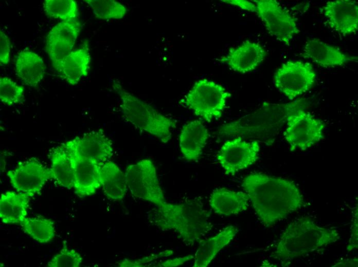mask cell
Segmentation results:
<instances>
[{"label":"cell","mask_w":358,"mask_h":267,"mask_svg":"<svg viewBox=\"0 0 358 267\" xmlns=\"http://www.w3.org/2000/svg\"><path fill=\"white\" fill-rule=\"evenodd\" d=\"M209 137L208 130L198 120L185 124L180 135V147L184 157L189 161L198 160L202 154Z\"/></svg>","instance_id":"obj_20"},{"label":"cell","mask_w":358,"mask_h":267,"mask_svg":"<svg viewBox=\"0 0 358 267\" xmlns=\"http://www.w3.org/2000/svg\"><path fill=\"white\" fill-rule=\"evenodd\" d=\"M63 145L73 170L75 193L81 198L94 195L101 186L100 170L102 164L81 155L69 141Z\"/></svg>","instance_id":"obj_12"},{"label":"cell","mask_w":358,"mask_h":267,"mask_svg":"<svg viewBox=\"0 0 358 267\" xmlns=\"http://www.w3.org/2000/svg\"><path fill=\"white\" fill-rule=\"evenodd\" d=\"M242 186L259 220L271 227L305 204L303 194L292 181L262 173L245 177Z\"/></svg>","instance_id":"obj_1"},{"label":"cell","mask_w":358,"mask_h":267,"mask_svg":"<svg viewBox=\"0 0 358 267\" xmlns=\"http://www.w3.org/2000/svg\"><path fill=\"white\" fill-rule=\"evenodd\" d=\"M68 141L81 155L101 164L113 154L112 142L101 130L86 133Z\"/></svg>","instance_id":"obj_18"},{"label":"cell","mask_w":358,"mask_h":267,"mask_svg":"<svg viewBox=\"0 0 358 267\" xmlns=\"http://www.w3.org/2000/svg\"><path fill=\"white\" fill-rule=\"evenodd\" d=\"M24 96L22 86L7 77L0 78V99L2 102L12 106L20 102Z\"/></svg>","instance_id":"obj_30"},{"label":"cell","mask_w":358,"mask_h":267,"mask_svg":"<svg viewBox=\"0 0 358 267\" xmlns=\"http://www.w3.org/2000/svg\"><path fill=\"white\" fill-rule=\"evenodd\" d=\"M339 238V231L335 227L320 226L311 217H302L285 228L272 257L285 266L293 260L334 243Z\"/></svg>","instance_id":"obj_4"},{"label":"cell","mask_w":358,"mask_h":267,"mask_svg":"<svg viewBox=\"0 0 358 267\" xmlns=\"http://www.w3.org/2000/svg\"><path fill=\"white\" fill-rule=\"evenodd\" d=\"M249 201L246 192L220 187L212 191L209 203L216 214L228 216L245 211L248 208Z\"/></svg>","instance_id":"obj_21"},{"label":"cell","mask_w":358,"mask_h":267,"mask_svg":"<svg viewBox=\"0 0 358 267\" xmlns=\"http://www.w3.org/2000/svg\"><path fill=\"white\" fill-rule=\"evenodd\" d=\"M112 87L120 99V108L127 121L156 137L163 143L171 139L172 129L176 126L174 120L128 91L119 82L114 80Z\"/></svg>","instance_id":"obj_5"},{"label":"cell","mask_w":358,"mask_h":267,"mask_svg":"<svg viewBox=\"0 0 358 267\" xmlns=\"http://www.w3.org/2000/svg\"><path fill=\"white\" fill-rule=\"evenodd\" d=\"M302 55L304 58L324 67L342 66L357 61V56L348 55L337 47L317 39L306 42Z\"/></svg>","instance_id":"obj_17"},{"label":"cell","mask_w":358,"mask_h":267,"mask_svg":"<svg viewBox=\"0 0 358 267\" xmlns=\"http://www.w3.org/2000/svg\"><path fill=\"white\" fill-rule=\"evenodd\" d=\"M92 9L96 18L102 20L122 18L128 9L122 4L114 0H85Z\"/></svg>","instance_id":"obj_28"},{"label":"cell","mask_w":358,"mask_h":267,"mask_svg":"<svg viewBox=\"0 0 358 267\" xmlns=\"http://www.w3.org/2000/svg\"><path fill=\"white\" fill-rule=\"evenodd\" d=\"M125 175L128 188L134 197L151 202L156 207L166 202L151 160L145 159L129 165Z\"/></svg>","instance_id":"obj_7"},{"label":"cell","mask_w":358,"mask_h":267,"mask_svg":"<svg viewBox=\"0 0 358 267\" xmlns=\"http://www.w3.org/2000/svg\"><path fill=\"white\" fill-rule=\"evenodd\" d=\"M328 25L343 35L356 32L358 29V6L356 1H329L323 8Z\"/></svg>","instance_id":"obj_15"},{"label":"cell","mask_w":358,"mask_h":267,"mask_svg":"<svg viewBox=\"0 0 358 267\" xmlns=\"http://www.w3.org/2000/svg\"><path fill=\"white\" fill-rule=\"evenodd\" d=\"M358 266L357 256L346 258L343 260L337 261L332 267H357Z\"/></svg>","instance_id":"obj_37"},{"label":"cell","mask_w":358,"mask_h":267,"mask_svg":"<svg viewBox=\"0 0 358 267\" xmlns=\"http://www.w3.org/2000/svg\"><path fill=\"white\" fill-rule=\"evenodd\" d=\"M25 233L41 243L50 241L55 234L54 222L42 216L26 217L20 223Z\"/></svg>","instance_id":"obj_27"},{"label":"cell","mask_w":358,"mask_h":267,"mask_svg":"<svg viewBox=\"0 0 358 267\" xmlns=\"http://www.w3.org/2000/svg\"><path fill=\"white\" fill-rule=\"evenodd\" d=\"M226 3L236 6L240 8L252 12L256 13V7L254 3L247 1H223Z\"/></svg>","instance_id":"obj_36"},{"label":"cell","mask_w":358,"mask_h":267,"mask_svg":"<svg viewBox=\"0 0 358 267\" xmlns=\"http://www.w3.org/2000/svg\"><path fill=\"white\" fill-rule=\"evenodd\" d=\"M10 41L7 34L1 29L0 31V63L6 66L10 61Z\"/></svg>","instance_id":"obj_34"},{"label":"cell","mask_w":358,"mask_h":267,"mask_svg":"<svg viewBox=\"0 0 358 267\" xmlns=\"http://www.w3.org/2000/svg\"><path fill=\"white\" fill-rule=\"evenodd\" d=\"M7 175L17 192L32 196L39 193L46 182L53 179L51 168L33 157L20 162L15 168L8 171Z\"/></svg>","instance_id":"obj_13"},{"label":"cell","mask_w":358,"mask_h":267,"mask_svg":"<svg viewBox=\"0 0 358 267\" xmlns=\"http://www.w3.org/2000/svg\"><path fill=\"white\" fill-rule=\"evenodd\" d=\"M25 193L8 191L1 195L0 218L6 224L20 223L27 214L30 198Z\"/></svg>","instance_id":"obj_24"},{"label":"cell","mask_w":358,"mask_h":267,"mask_svg":"<svg viewBox=\"0 0 358 267\" xmlns=\"http://www.w3.org/2000/svg\"><path fill=\"white\" fill-rule=\"evenodd\" d=\"M267 52L259 43L246 41L231 48L218 60L234 71L246 73L254 70L264 60Z\"/></svg>","instance_id":"obj_16"},{"label":"cell","mask_w":358,"mask_h":267,"mask_svg":"<svg viewBox=\"0 0 358 267\" xmlns=\"http://www.w3.org/2000/svg\"><path fill=\"white\" fill-rule=\"evenodd\" d=\"M91 57L87 43L72 50L64 56L55 68L68 84L75 85L86 76L90 68Z\"/></svg>","instance_id":"obj_19"},{"label":"cell","mask_w":358,"mask_h":267,"mask_svg":"<svg viewBox=\"0 0 358 267\" xmlns=\"http://www.w3.org/2000/svg\"><path fill=\"white\" fill-rule=\"evenodd\" d=\"M194 256L188 255L183 257H177L168 259L165 261L160 262L155 264L152 266L156 267H172L177 266L183 264L186 262L193 259Z\"/></svg>","instance_id":"obj_35"},{"label":"cell","mask_w":358,"mask_h":267,"mask_svg":"<svg viewBox=\"0 0 358 267\" xmlns=\"http://www.w3.org/2000/svg\"><path fill=\"white\" fill-rule=\"evenodd\" d=\"M307 105L305 99L285 103L265 102L251 113L223 125L218 133L223 137H239L259 142L273 141L290 116L306 109Z\"/></svg>","instance_id":"obj_2"},{"label":"cell","mask_w":358,"mask_h":267,"mask_svg":"<svg viewBox=\"0 0 358 267\" xmlns=\"http://www.w3.org/2000/svg\"><path fill=\"white\" fill-rule=\"evenodd\" d=\"M230 95L221 85L202 79L195 82L182 103L196 116L210 122L221 117Z\"/></svg>","instance_id":"obj_6"},{"label":"cell","mask_w":358,"mask_h":267,"mask_svg":"<svg viewBox=\"0 0 358 267\" xmlns=\"http://www.w3.org/2000/svg\"><path fill=\"white\" fill-rule=\"evenodd\" d=\"M260 149L258 141L236 137L223 144L217 158L225 174L234 175L254 164L259 158Z\"/></svg>","instance_id":"obj_11"},{"label":"cell","mask_w":358,"mask_h":267,"mask_svg":"<svg viewBox=\"0 0 358 267\" xmlns=\"http://www.w3.org/2000/svg\"><path fill=\"white\" fill-rule=\"evenodd\" d=\"M45 69L42 58L32 51L24 49L15 56L16 74L25 85L30 87L38 86L44 77Z\"/></svg>","instance_id":"obj_23"},{"label":"cell","mask_w":358,"mask_h":267,"mask_svg":"<svg viewBox=\"0 0 358 267\" xmlns=\"http://www.w3.org/2000/svg\"><path fill=\"white\" fill-rule=\"evenodd\" d=\"M315 79V72L310 63L289 61L276 71L273 83L280 92L292 100L308 91Z\"/></svg>","instance_id":"obj_9"},{"label":"cell","mask_w":358,"mask_h":267,"mask_svg":"<svg viewBox=\"0 0 358 267\" xmlns=\"http://www.w3.org/2000/svg\"><path fill=\"white\" fill-rule=\"evenodd\" d=\"M150 222L164 231H172L186 244L199 242L212 228L210 213L200 199L181 203L167 202L148 214Z\"/></svg>","instance_id":"obj_3"},{"label":"cell","mask_w":358,"mask_h":267,"mask_svg":"<svg viewBox=\"0 0 358 267\" xmlns=\"http://www.w3.org/2000/svg\"><path fill=\"white\" fill-rule=\"evenodd\" d=\"M53 179L59 185L70 189L74 187L73 170L67 151L63 145L53 148L50 154Z\"/></svg>","instance_id":"obj_26"},{"label":"cell","mask_w":358,"mask_h":267,"mask_svg":"<svg viewBox=\"0 0 358 267\" xmlns=\"http://www.w3.org/2000/svg\"><path fill=\"white\" fill-rule=\"evenodd\" d=\"M43 8L46 15L62 21L77 19L78 6L74 0H45Z\"/></svg>","instance_id":"obj_29"},{"label":"cell","mask_w":358,"mask_h":267,"mask_svg":"<svg viewBox=\"0 0 358 267\" xmlns=\"http://www.w3.org/2000/svg\"><path fill=\"white\" fill-rule=\"evenodd\" d=\"M101 186L105 196L112 201L122 200L128 189L124 173L114 162L103 163L100 170Z\"/></svg>","instance_id":"obj_25"},{"label":"cell","mask_w":358,"mask_h":267,"mask_svg":"<svg viewBox=\"0 0 358 267\" xmlns=\"http://www.w3.org/2000/svg\"><path fill=\"white\" fill-rule=\"evenodd\" d=\"M285 125L283 136L291 151L305 150L324 138V122L306 109L290 116Z\"/></svg>","instance_id":"obj_8"},{"label":"cell","mask_w":358,"mask_h":267,"mask_svg":"<svg viewBox=\"0 0 358 267\" xmlns=\"http://www.w3.org/2000/svg\"><path fill=\"white\" fill-rule=\"evenodd\" d=\"M81 28V23L77 19L69 20L62 21L49 31L45 49L55 68L72 51Z\"/></svg>","instance_id":"obj_14"},{"label":"cell","mask_w":358,"mask_h":267,"mask_svg":"<svg viewBox=\"0 0 358 267\" xmlns=\"http://www.w3.org/2000/svg\"><path fill=\"white\" fill-rule=\"evenodd\" d=\"M172 254L173 252L172 251L166 250L158 254H152L150 256L134 260L125 259L117 263V264L118 266L121 267L145 266V264L147 263L160 257L170 256Z\"/></svg>","instance_id":"obj_32"},{"label":"cell","mask_w":358,"mask_h":267,"mask_svg":"<svg viewBox=\"0 0 358 267\" xmlns=\"http://www.w3.org/2000/svg\"><path fill=\"white\" fill-rule=\"evenodd\" d=\"M256 13L268 32L289 46L300 32L294 17L276 0H254Z\"/></svg>","instance_id":"obj_10"},{"label":"cell","mask_w":358,"mask_h":267,"mask_svg":"<svg viewBox=\"0 0 358 267\" xmlns=\"http://www.w3.org/2000/svg\"><path fill=\"white\" fill-rule=\"evenodd\" d=\"M238 231L236 226L229 225L214 236L201 240L194 255L193 266H207L218 253L233 240Z\"/></svg>","instance_id":"obj_22"},{"label":"cell","mask_w":358,"mask_h":267,"mask_svg":"<svg viewBox=\"0 0 358 267\" xmlns=\"http://www.w3.org/2000/svg\"><path fill=\"white\" fill-rule=\"evenodd\" d=\"M358 209L357 204L352 210V219L350 227V235L347 250L348 252L356 250L358 247Z\"/></svg>","instance_id":"obj_33"},{"label":"cell","mask_w":358,"mask_h":267,"mask_svg":"<svg viewBox=\"0 0 358 267\" xmlns=\"http://www.w3.org/2000/svg\"><path fill=\"white\" fill-rule=\"evenodd\" d=\"M81 255L74 249L63 248L48 261V267H79L82 262Z\"/></svg>","instance_id":"obj_31"}]
</instances>
